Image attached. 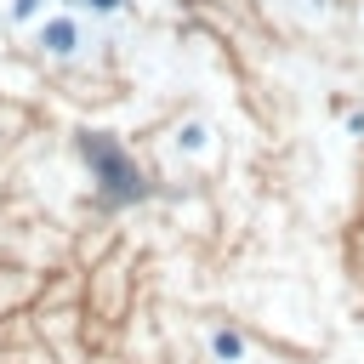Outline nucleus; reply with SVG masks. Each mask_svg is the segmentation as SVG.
I'll return each instance as SVG.
<instances>
[{"mask_svg":"<svg viewBox=\"0 0 364 364\" xmlns=\"http://www.w3.org/2000/svg\"><path fill=\"white\" fill-rule=\"evenodd\" d=\"M85 154H91V165L102 171L108 193H136V171L125 165V154H119L108 136H85Z\"/></svg>","mask_w":364,"mask_h":364,"instance_id":"1","label":"nucleus"},{"mask_svg":"<svg viewBox=\"0 0 364 364\" xmlns=\"http://www.w3.org/2000/svg\"><path fill=\"white\" fill-rule=\"evenodd\" d=\"M40 46H46V51H57V57H63V51H74V46H80L74 17H51V23L40 28Z\"/></svg>","mask_w":364,"mask_h":364,"instance_id":"2","label":"nucleus"},{"mask_svg":"<svg viewBox=\"0 0 364 364\" xmlns=\"http://www.w3.org/2000/svg\"><path fill=\"white\" fill-rule=\"evenodd\" d=\"M216 353H222V358H239V336L222 330V336H216Z\"/></svg>","mask_w":364,"mask_h":364,"instance_id":"3","label":"nucleus"},{"mask_svg":"<svg viewBox=\"0 0 364 364\" xmlns=\"http://www.w3.org/2000/svg\"><path fill=\"white\" fill-rule=\"evenodd\" d=\"M40 11V0H11V17H34Z\"/></svg>","mask_w":364,"mask_h":364,"instance_id":"4","label":"nucleus"},{"mask_svg":"<svg viewBox=\"0 0 364 364\" xmlns=\"http://www.w3.org/2000/svg\"><path fill=\"white\" fill-rule=\"evenodd\" d=\"M85 6H97V11H114V6H119V0H85Z\"/></svg>","mask_w":364,"mask_h":364,"instance_id":"5","label":"nucleus"}]
</instances>
